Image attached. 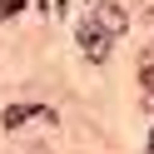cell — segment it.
Here are the masks:
<instances>
[{
  "instance_id": "obj_1",
  "label": "cell",
  "mask_w": 154,
  "mask_h": 154,
  "mask_svg": "<svg viewBox=\"0 0 154 154\" xmlns=\"http://www.w3.org/2000/svg\"><path fill=\"white\" fill-rule=\"evenodd\" d=\"M80 50L90 55V60H109V30H104V20H100V15L80 20Z\"/></svg>"
},
{
  "instance_id": "obj_2",
  "label": "cell",
  "mask_w": 154,
  "mask_h": 154,
  "mask_svg": "<svg viewBox=\"0 0 154 154\" xmlns=\"http://www.w3.org/2000/svg\"><path fill=\"white\" fill-rule=\"evenodd\" d=\"M55 124V109H45V104H10V109H5V129H20V124Z\"/></svg>"
},
{
  "instance_id": "obj_3",
  "label": "cell",
  "mask_w": 154,
  "mask_h": 154,
  "mask_svg": "<svg viewBox=\"0 0 154 154\" xmlns=\"http://www.w3.org/2000/svg\"><path fill=\"white\" fill-rule=\"evenodd\" d=\"M100 20H104V30H124V15H119V5H100Z\"/></svg>"
},
{
  "instance_id": "obj_4",
  "label": "cell",
  "mask_w": 154,
  "mask_h": 154,
  "mask_svg": "<svg viewBox=\"0 0 154 154\" xmlns=\"http://www.w3.org/2000/svg\"><path fill=\"white\" fill-rule=\"evenodd\" d=\"M25 0H0V20H10V15H20Z\"/></svg>"
},
{
  "instance_id": "obj_5",
  "label": "cell",
  "mask_w": 154,
  "mask_h": 154,
  "mask_svg": "<svg viewBox=\"0 0 154 154\" xmlns=\"http://www.w3.org/2000/svg\"><path fill=\"white\" fill-rule=\"evenodd\" d=\"M149 144H154V139H149Z\"/></svg>"
}]
</instances>
